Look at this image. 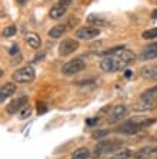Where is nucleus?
I'll use <instances>...</instances> for the list:
<instances>
[{
    "label": "nucleus",
    "mask_w": 157,
    "mask_h": 159,
    "mask_svg": "<svg viewBox=\"0 0 157 159\" xmlns=\"http://www.w3.org/2000/svg\"><path fill=\"white\" fill-rule=\"evenodd\" d=\"M66 32H67L66 25H56V26H53L49 30V36H50L51 39H59V37H62Z\"/></svg>",
    "instance_id": "a211bd4d"
},
{
    "label": "nucleus",
    "mask_w": 157,
    "mask_h": 159,
    "mask_svg": "<svg viewBox=\"0 0 157 159\" xmlns=\"http://www.w3.org/2000/svg\"><path fill=\"white\" fill-rule=\"evenodd\" d=\"M143 39H146V40H153V39H157V27L154 29H149V30H144L142 34Z\"/></svg>",
    "instance_id": "5701e85b"
},
{
    "label": "nucleus",
    "mask_w": 157,
    "mask_h": 159,
    "mask_svg": "<svg viewBox=\"0 0 157 159\" xmlns=\"http://www.w3.org/2000/svg\"><path fill=\"white\" fill-rule=\"evenodd\" d=\"M126 113H127V107L124 105H116V106L111 107V112H110L107 120H109L110 125H113V123L120 122L121 119L126 116Z\"/></svg>",
    "instance_id": "6e6552de"
},
{
    "label": "nucleus",
    "mask_w": 157,
    "mask_h": 159,
    "mask_svg": "<svg viewBox=\"0 0 157 159\" xmlns=\"http://www.w3.org/2000/svg\"><path fill=\"white\" fill-rule=\"evenodd\" d=\"M79 49V40L76 39H64L62 43L59 44V55L66 57V56L74 53Z\"/></svg>",
    "instance_id": "0eeeda50"
},
{
    "label": "nucleus",
    "mask_w": 157,
    "mask_h": 159,
    "mask_svg": "<svg viewBox=\"0 0 157 159\" xmlns=\"http://www.w3.org/2000/svg\"><path fill=\"white\" fill-rule=\"evenodd\" d=\"M107 135H109V130H107V129L96 130V132L91 133V138H93V139H104Z\"/></svg>",
    "instance_id": "393cba45"
},
{
    "label": "nucleus",
    "mask_w": 157,
    "mask_h": 159,
    "mask_svg": "<svg viewBox=\"0 0 157 159\" xmlns=\"http://www.w3.org/2000/svg\"><path fill=\"white\" fill-rule=\"evenodd\" d=\"M140 76L147 80H156L157 82V65H150L140 69Z\"/></svg>",
    "instance_id": "f8f14e48"
},
{
    "label": "nucleus",
    "mask_w": 157,
    "mask_h": 159,
    "mask_svg": "<svg viewBox=\"0 0 157 159\" xmlns=\"http://www.w3.org/2000/svg\"><path fill=\"white\" fill-rule=\"evenodd\" d=\"M16 32H17V27L15 26V25H11V26H7L6 29L3 30V37H11V36H15Z\"/></svg>",
    "instance_id": "b1692460"
},
{
    "label": "nucleus",
    "mask_w": 157,
    "mask_h": 159,
    "mask_svg": "<svg viewBox=\"0 0 157 159\" xmlns=\"http://www.w3.org/2000/svg\"><path fill=\"white\" fill-rule=\"evenodd\" d=\"M157 100H140L139 103H136L133 106V111L136 112H150L156 109Z\"/></svg>",
    "instance_id": "ddd939ff"
},
{
    "label": "nucleus",
    "mask_w": 157,
    "mask_h": 159,
    "mask_svg": "<svg viewBox=\"0 0 157 159\" xmlns=\"http://www.w3.org/2000/svg\"><path fill=\"white\" fill-rule=\"evenodd\" d=\"M66 9L67 7H64V6L56 4V6H53V7L50 9L49 16H50V19H53V20H59V19H62L63 16L66 15Z\"/></svg>",
    "instance_id": "f3484780"
},
{
    "label": "nucleus",
    "mask_w": 157,
    "mask_h": 159,
    "mask_svg": "<svg viewBox=\"0 0 157 159\" xmlns=\"http://www.w3.org/2000/svg\"><path fill=\"white\" fill-rule=\"evenodd\" d=\"M136 60V53L130 49H121L120 52L110 56H104L100 62V69L106 73H114L119 70H124L126 67Z\"/></svg>",
    "instance_id": "f257e3e1"
},
{
    "label": "nucleus",
    "mask_w": 157,
    "mask_h": 159,
    "mask_svg": "<svg viewBox=\"0 0 157 159\" xmlns=\"http://www.w3.org/2000/svg\"><path fill=\"white\" fill-rule=\"evenodd\" d=\"M16 2H17V4H19V6H26L29 0H16Z\"/></svg>",
    "instance_id": "2f4dec72"
},
{
    "label": "nucleus",
    "mask_w": 157,
    "mask_h": 159,
    "mask_svg": "<svg viewBox=\"0 0 157 159\" xmlns=\"http://www.w3.org/2000/svg\"><path fill=\"white\" fill-rule=\"evenodd\" d=\"M20 52V49H19V46L17 44H13L10 49H9V55L10 56H15V55H17V53Z\"/></svg>",
    "instance_id": "bb28decb"
},
{
    "label": "nucleus",
    "mask_w": 157,
    "mask_h": 159,
    "mask_svg": "<svg viewBox=\"0 0 157 159\" xmlns=\"http://www.w3.org/2000/svg\"><path fill=\"white\" fill-rule=\"evenodd\" d=\"M140 100H157V85L153 88L146 89L140 95Z\"/></svg>",
    "instance_id": "6ab92c4d"
},
{
    "label": "nucleus",
    "mask_w": 157,
    "mask_h": 159,
    "mask_svg": "<svg viewBox=\"0 0 157 159\" xmlns=\"http://www.w3.org/2000/svg\"><path fill=\"white\" fill-rule=\"evenodd\" d=\"M156 123V118L149 119V118H132L129 119L127 122H124L116 129V132L124 133V135H136V133L142 132L144 128H149L150 125Z\"/></svg>",
    "instance_id": "f03ea898"
},
{
    "label": "nucleus",
    "mask_w": 157,
    "mask_h": 159,
    "mask_svg": "<svg viewBox=\"0 0 157 159\" xmlns=\"http://www.w3.org/2000/svg\"><path fill=\"white\" fill-rule=\"evenodd\" d=\"M124 76H126V78H132V76H133V70H129V69H126V72H124Z\"/></svg>",
    "instance_id": "7c9ffc66"
},
{
    "label": "nucleus",
    "mask_w": 157,
    "mask_h": 159,
    "mask_svg": "<svg viewBox=\"0 0 157 159\" xmlns=\"http://www.w3.org/2000/svg\"><path fill=\"white\" fill-rule=\"evenodd\" d=\"M47 105L44 103V102H37V113L39 115H43V113H46L47 112Z\"/></svg>",
    "instance_id": "a878e982"
},
{
    "label": "nucleus",
    "mask_w": 157,
    "mask_h": 159,
    "mask_svg": "<svg viewBox=\"0 0 157 159\" xmlns=\"http://www.w3.org/2000/svg\"><path fill=\"white\" fill-rule=\"evenodd\" d=\"M34 78H36V70L32 66L20 67L11 75V79L15 83H29V82H33Z\"/></svg>",
    "instance_id": "20e7f679"
},
{
    "label": "nucleus",
    "mask_w": 157,
    "mask_h": 159,
    "mask_svg": "<svg viewBox=\"0 0 157 159\" xmlns=\"http://www.w3.org/2000/svg\"><path fill=\"white\" fill-rule=\"evenodd\" d=\"M151 19H157V10H154L153 13H151Z\"/></svg>",
    "instance_id": "473e14b6"
},
{
    "label": "nucleus",
    "mask_w": 157,
    "mask_h": 159,
    "mask_svg": "<svg viewBox=\"0 0 157 159\" xmlns=\"http://www.w3.org/2000/svg\"><path fill=\"white\" fill-rule=\"evenodd\" d=\"M44 56H46V53H44V52H41L40 55H36V56H34V59L32 60V63H37V62H40V60L43 59Z\"/></svg>",
    "instance_id": "c85d7f7f"
},
{
    "label": "nucleus",
    "mask_w": 157,
    "mask_h": 159,
    "mask_svg": "<svg viewBox=\"0 0 157 159\" xmlns=\"http://www.w3.org/2000/svg\"><path fill=\"white\" fill-rule=\"evenodd\" d=\"M32 112H33L32 111V106L27 103L22 111L19 112V119H20V120H26V119H29L30 116H32Z\"/></svg>",
    "instance_id": "4be33fe9"
},
{
    "label": "nucleus",
    "mask_w": 157,
    "mask_h": 159,
    "mask_svg": "<svg viewBox=\"0 0 157 159\" xmlns=\"http://www.w3.org/2000/svg\"><path fill=\"white\" fill-rule=\"evenodd\" d=\"M86 69V62L83 57H76V59L70 60V62L64 63L62 66V73L66 76H73V75L80 73L81 70Z\"/></svg>",
    "instance_id": "39448f33"
},
{
    "label": "nucleus",
    "mask_w": 157,
    "mask_h": 159,
    "mask_svg": "<svg viewBox=\"0 0 157 159\" xmlns=\"http://www.w3.org/2000/svg\"><path fill=\"white\" fill-rule=\"evenodd\" d=\"M99 120H100V118H99V116H96V118H93V119H87V120H86V125L94 126V125H97V123H99Z\"/></svg>",
    "instance_id": "cd10ccee"
},
{
    "label": "nucleus",
    "mask_w": 157,
    "mask_h": 159,
    "mask_svg": "<svg viewBox=\"0 0 157 159\" xmlns=\"http://www.w3.org/2000/svg\"><path fill=\"white\" fill-rule=\"evenodd\" d=\"M15 92H16V83H6V85H3L2 89H0V102L4 103L6 99H9Z\"/></svg>",
    "instance_id": "2eb2a0df"
},
{
    "label": "nucleus",
    "mask_w": 157,
    "mask_h": 159,
    "mask_svg": "<svg viewBox=\"0 0 157 159\" xmlns=\"http://www.w3.org/2000/svg\"><path fill=\"white\" fill-rule=\"evenodd\" d=\"M72 159H90V151L87 148H79L73 152Z\"/></svg>",
    "instance_id": "412c9836"
},
{
    "label": "nucleus",
    "mask_w": 157,
    "mask_h": 159,
    "mask_svg": "<svg viewBox=\"0 0 157 159\" xmlns=\"http://www.w3.org/2000/svg\"><path fill=\"white\" fill-rule=\"evenodd\" d=\"M121 148V142L120 141H111V139H103L99 143L96 145L94 148V156H103L107 153H114L116 151Z\"/></svg>",
    "instance_id": "7ed1b4c3"
},
{
    "label": "nucleus",
    "mask_w": 157,
    "mask_h": 159,
    "mask_svg": "<svg viewBox=\"0 0 157 159\" xmlns=\"http://www.w3.org/2000/svg\"><path fill=\"white\" fill-rule=\"evenodd\" d=\"M154 3H157V0H154Z\"/></svg>",
    "instance_id": "72a5a7b5"
},
{
    "label": "nucleus",
    "mask_w": 157,
    "mask_h": 159,
    "mask_svg": "<svg viewBox=\"0 0 157 159\" xmlns=\"http://www.w3.org/2000/svg\"><path fill=\"white\" fill-rule=\"evenodd\" d=\"M26 105H27V98L20 96V98H17V99L11 100L10 103L6 106V112H7L9 115H16V113H19V112L22 111Z\"/></svg>",
    "instance_id": "1a4fd4ad"
},
{
    "label": "nucleus",
    "mask_w": 157,
    "mask_h": 159,
    "mask_svg": "<svg viewBox=\"0 0 157 159\" xmlns=\"http://www.w3.org/2000/svg\"><path fill=\"white\" fill-rule=\"evenodd\" d=\"M87 23L90 26H96V27H102V26H107L106 19L103 16L97 15V13H91L87 16Z\"/></svg>",
    "instance_id": "dca6fc26"
},
{
    "label": "nucleus",
    "mask_w": 157,
    "mask_h": 159,
    "mask_svg": "<svg viewBox=\"0 0 157 159\" xmlns=\"http://www.w3.org/2000/svg\"><path fill=\"white\" fill-rule=\"evenodd\" d=\"M24 40L26 43L29 44L32 49H34V50H37V49H40L41 46V39L40 36L37 33H33V32H29V33L24 34Z\"/></svg>",
    "instance_id": "4468645a"
},
{
    "label": "nucleus",
    "mask_w": 157,
    "mask_h": 159,
    "mask_svg": "<svg viewBox=\"0 0 157 159\" xmlns=\"http://www.w3.org/2000/svg\"><path fill=\"white\" fill-rule=\"evenodd\" d=\"M72 2H73V0H59L57 4H60V6H64V7H67V6H70V4H72Z\"/></svg>",
    "instance_id": "c756f323"
},
{
    "label": "nucleus",
    "mask_w": 157,
    "mask_h": 159,
    "mask_svg": "<svg viewBox=\"0 0 157 159\" xmlns=\"http://www.w3.org/2000/svg\"><path fill=\"white\" fill-rule=\"evenodd\" d=\"M157 155V146H144L139 151L133 152V159H150Z\"/></svg>",
    "instance_id": "9d476101"
},
{
    "label": "nucleus",
    "mask_w": 157,
    "mask_h": 159,
    "mask_svg": "<svg viewBox=\"0 0 157 159\" xmlns=\"http://www.w3.org/2000/svg\"><path fill=\"white\" fill-rule=\"evenodd\" d=\"M133 156V152L127 148H120L119 151H116L113 153V156L110 159H129Z\"/></svg>",
    "instance_id": "aec40b11"
},
{
    "label": "nucleus",
    "mask_w": 157,
    "mask_h": 159,
    "mask_svg": "<svg viewBox=\"0 0 157 159\" xmlns=\"http://www.w3.org/2000/svg\"><path fill=\"white\" fill-rule=\"evenodd\" d=\"M100 34V29L96 26H83L76 30L77 40H91Z\"/></svg>",
    "instance_id": "423d86ee"
},
{
    "label": "nucleus",
    "mask_w": 157,
    "mask_h": 159,
    "mask_svg": "<svg viewBox=\"0 0 157 159\" xmlns=\"http://www.w3.org/2000/svg\"><path fill=\"white\" fill-rule=\"evenodd\" d=\"M140 60H153V59H157V42H154V43L149 44V46H146V48L142 50V53H140Z\"/></svg>",
    "instance_id": "9b49d317"
}]
</instances>
